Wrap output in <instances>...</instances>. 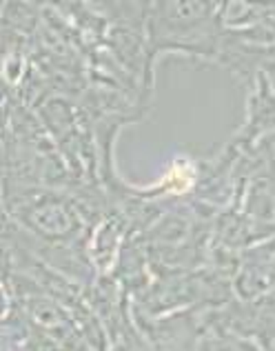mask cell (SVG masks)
Listing matches in <instances>:
<instances>
[{
  "label": "cell",
  "mask_w": 275,
  "mask_h": 351,
  "mask_svg": "<svg viewBox=\"0 0 275 351\" xmlns=\"http://www.w3.org/2000/svg\"><path fill=\"white\" fill-rule=\"evenodd\" d=\"M191 184H194V169L189 167V165H176L167 178L162 180V187H167L169 191L173 193H182L191 189Z\"/></svg>",
  "instance_id": "6da1fadb"
}]
</instances>
